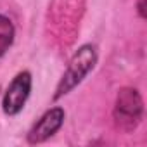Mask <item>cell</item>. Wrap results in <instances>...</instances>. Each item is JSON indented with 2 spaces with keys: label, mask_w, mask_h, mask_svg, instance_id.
Wrapping results in <instances>:
<instances>
[{
  "label": "cell",
  "mask_w": 147,
  "mask_h": 147,
  "mask_svg": "<svg viewBox=\"0 0 147 147\" xmlns=\"http://www.w3.org/2000/svg\"><path fill=\"white\" fill-rule=\"evenodd\" d=\"M30 90H31V75L28 71H23L11 82L7 92H5V97L2 102L4 111L11 116L18 114L24 107V104L30 97Z\"/></svg>",
  "instance_id": "7a4b0ae2"
},
{
  "label": "cell",
  "mask_w": 147,
  "mask_h": 147,
  "mask_svg": "<svg viewBox=\"0 0 147 147\" xmlns=\"http://www.w3.org/2000/svg\"><path fill=\"white\" fill-rule=\"evenodd\" d=\"M95 59H97V55H95L94 47H90V45L82 47L75 54V57H73L67 71L64 73V76H62V80H61V83H59V87H57V90L54 94V99H59V97L66 95L69 90L75 88L90 73V69L95 64Z\"/></svg>",
  "instance_id": "6da1fadb"
},
{
  "label": "cell",
  "mask_w": 147,
  "mask_h": 147,
  "mask_svg": "<svg viewBox=\"0 0 147 147\" xmlns=\"http://www.w3.org/2000/svg\"><path fill=\"white\" fill-rule=\"evenodd\" d=\"M62 121H64V111H62L61 107H54V109L47 111V113L40 118V121L30 130L28 140H30L31 144L47 140L49 137H52V135L61 128Z\"/></svg>",
  "instance_id": "3957f363"
},
{
  "label": "cell",
  "mask_w": 147,
  "mask_h": 147,
  "mask_svg": "<svg viewBox=\"0 0 147 147\" xmlns=\"http://www.w3.org/2000/svg\"><path fill=\"white\" fill-rule=\"evenodd\" d=\"M12 40H14V26H12V23L7 18L0 16V57L5 54V50H9Z\"/></svg>",
  "instance_id": "5b68a950"
},
{
  "label": "cell",
  "mask_w": 147,
  "mask_h": 147,
  "mask_svg": "<svg viewBox=\"0 0 147 147\" xmlns=\"http://www.w3.org/2000/svg\"><path fill=\"white\" fill-rule=\"evenodd\" d=\"M142 114V100L135 90H123L118 95V104H116V118L121 123H130L133 125L138 121Z\"/></svg>",
  "instance_id": "277c9868"
}]
</instances>
